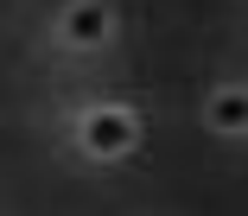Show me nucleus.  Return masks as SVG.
Segmentation results:
<instances>
[{
    "instance_id": "obj_2",
    "label": "nucleus",
    "mask_w": 248,
    "mask_h": 216,
    "mask_svg": "<svg viewBox=\"0 0 248 216\" xmlns=\"http://www.w3.org/2000/svg\"><path fill=\"white\" fill-rule=\"evenodd\" d=\"M102 32H108V13H102V7H77V13H70V38H77V45H95Z\"/></svg>"
},
{
    "instance_id": "obj_1",
    "label": "nucleus",
    "mask_w": 248,
    "mask_h": 216,
    "mask_svg": "<svg viewBox=\"0 0 248 216\" xmlns=\"http://www.w3.org/2000/svg\"><path fill=\"white\" fill-rule=\"evenodd\" d=\"M83 140H89V153H127L134 146V121L121 115V108H95V115L83 121Z\"/></svg>"
},
{
    "instance_id": "obj_3",
    "label": "nucleus",
    "mask_w": 248,
    "mask_h": 216,
    "mask_svg": "<svg viewBox=\"0 0 248 216\" xmlns=\"http://www.w3.org/2000/svg\"><path fill=\"white\" fill-rule=\"evenodd\" d=\"M210 121H217V127H242V95H235V89H223V95H217Z\"/></svg>"
}]
</instances>
